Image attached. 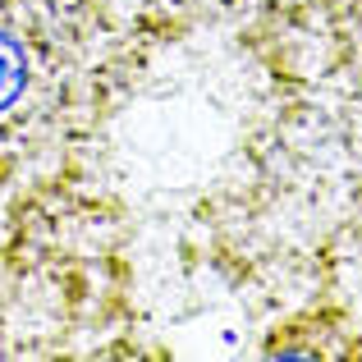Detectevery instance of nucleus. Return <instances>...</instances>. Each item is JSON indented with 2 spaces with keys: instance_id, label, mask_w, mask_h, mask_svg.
Returning a JSON list of instances; mask_svg holds the SVG:
<instances>
[{
  "instance_id": "obj_1",
  "label": "nucleus",
  "mask_w": 362,
  "mask_h": 362,
  "mask_svg": "<svg viewBox=\"0 0 362 362\" xmlns=\"http://www.w3.org/2000/svg\"><path fill=\"white\" fill-rule=\"evenodd\" d=\"M23 83H28V55H23V46L0 28V110H9L18 101Z\"/></svg>"
}]
</instances>
